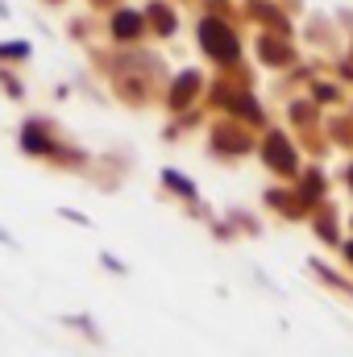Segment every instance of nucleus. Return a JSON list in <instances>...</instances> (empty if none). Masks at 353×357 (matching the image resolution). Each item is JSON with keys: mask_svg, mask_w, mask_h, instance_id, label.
I'll return each mask as SVG.
<instances>
[{"mask_svg": "<svg viewBox=\"0 0 353 357\" xmlns=\"http://www.w3.org/2000/svg\"><path fill=\"white\" fill-rule=\"evenodd\" d=\"M0 54H4V59H21V54H25V46H0Z\"/></svg>", "mask_w": 353, "mask_h": 357, "instance_id": "3", "label": "nucleus"}, {"mask_svg": "<svg viewBox=\"0 0 353 357\" xmlns=\"http://www.w3.org/2000/svg\"><path fill=\"white\" fill-rule=\"evenodd\" d=\"M117 29H121V33H133V29H137V17H129V13H125V17L117 21Z\"/></svg>", "mask_w": 353, "mask_h": 357, "instance_id": "2", "label": "nucleus"}, {"mask_svg": "<svg viewBox=\"0 0 353 357\" xmlns=\"http://www.w3.org/2000/svg\"><path fill=\"white\" fill-rule=\"evenodd\" d=\"M204 46H208L216 59H233V54H237L233 33H229V29H220L216 21H204Z\"/></svg>", "mask_w": 353, "mask_h": 357, "instance_id": "1", "label": "nucleus"}, {"mask_svg": "<svg viewBox=\"0 0 353 357\" xmlns=\"http://www.w3.org/2000/svg\"><path fill=\"white\" fill-rule=\"evenodd\" d=\"M350 254H353V245H350Z\"/></svg>", "mask_w": 353, "mask_h": 357, "instance_id": "4", "label": "nucleus"}]
</instances>
